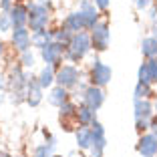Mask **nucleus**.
<instances>
[{
	"instance_id": "nucleus-1",
	"label": "nucleus",
	"mask_w": 157,
	"mask_h": 157,
	"mask_svg": "<svg viewBox=\"0 0 157 157\" xmlns=\"http://www.w3.org/2000/svg\"><path fill=\"white\" fill-rule=\"evenodd\" d=\"M93 52V46H91V34L87 30H81V33L73 34L71 42L67 44L65 48V63H71V65H78L87 59L89 55Z\"/></svg>"
},
{
	"instance_id": "nucleus-2",
	"label": "nucleus",
	"mask_w": 157,
	"mask_h": 157,
	"mask_svg": "<svg viewBox=\"0 0 157 157\" xmlns=\"http://www.w3.org/2000/svg\"><path fill=\"white\" fill-rule=\"evenodd\" d=\"M113 78V69L107 63H103L101 59H99V55H95L91 59V63H89V71H87V81L89 85H93V87H101L105 89L107 85L111 83Z\"/></svg>"
},
{
	"instance_id": "nucleus-3",
	"label": "nucleus",
	"mask_w": 157,
	"mask_h": 157,
	"mask_svg": "<svg viewBox=\"0 0 157 157\" xmlns=\"http://www.w3.org/2000/svg\"><path fill=\"white\" fill-rule=\"evenodd\" d=\"M85 81L83 69L78 65H71V63H63L56 69V85L67 91H75L78 85Z\"/></svg>"
},
{
	"instance_id": "nucleus-4",
	"label": "nucleus",
	"mask_w": 157,
	"mask_h": 157,
	"mask_svg": "<svg viewBox=\"0 0 157 157\" xmlns=\"http://www.w3.org/2000/svg\"><path fill=\"white\" fill-rule=\"evenodd\" d=\"M51 10L44 8L42 4H38L36 0L28 2V24L26 28L30 33H38V30H44V28L51 26Z\"/></svg>"
},
{
	"instance_id": "nucleus-5",
	"label": "nucleus",
	"mask_w": 157,
	"mask_h": 157,
	"mask_svg": "<svg viewBox=\"0 0 157 157\" xmlns=\"http://www.w3.org/2000/svg\"><path fill=\"white\" fill-rule=\"evenodd\" d=\"M89 34H91V46L95 55H101V52H105L109 48V44H111V24H109L107 18L99 20L89 30Z\"/></svg>"
},
{
	"instance_id": "nucleus-6",
	"label": "nucleus",
	"mask_w": 157,
	"mask_h": 157,
	"mask_svg": "<svg viewBox=\"0 0 157 157\" xmlns=\"http://www.w3.org/2000/svg\"><path fill=\"white\" fill-rule=\"evenodd\" d=\"M65 48H67L65 44L52 40L51 44H46L44 48H40V51H36V52H38V59H40L44 65L59 69V67L65 63Z\"/></svg>"
},
{
	"instance_id": "nucleus-7",
	"label": "nucleus",
	"mask_w": 157,
	"mask_h": 157,
	"mask_svg": "<svg viewBox=\"0 0 157 157\" xmlns=\"http://www.w3.org/2000/svg\"><path fill=\"white\" fill-rule=\"evenodd\" d=\"M91 149H89V157H105V149H107V133L101 121H93L91 125Z\"/></svg>"
},
{
	"instance_id": "nucleus-8",
	"label": "nucleus",
	"mask_w": 157,
	"mask_h": 157,
	"mask_svg": "<svg viewBox=\"0 0 157 157\" xmlns=\"http://www.w3.org/2000/svg\"><path fill=\"white\" fill-rule=\"evenodd\" d=\"M77 107L78 103L75 101V99H71V101H67L65 105L59 107V121H60V129L67 131V133H75V129H77Z\"/></svg>"
},
{
	"instance_id": "nucleus-9",
	"label": "nucleus",
	"mask_w": 157,
	"mask_h": 157,
	"mask_svg": "<svg viewBox=\"0 0 157 157\" xmlns=\"http://www.w3.org/2000/svg\"><path fill=\"white\" fill-rule=\"evenodd\" d=\"M28 78H30V73L24 71L18 63H14L10 67L8 75H6V81H8V93L10 91H26Z\"/></svg>"
},
{
	"instance_id": "nucleus-10",
	"label": "nucleus",
	"mask_w": 157,
	"mask_h": 157,
	"mask_svg": "<svg viewBox=\"0 0 157 157\" xmlns=\"http://www.w3.org/2000/svg\"><path fill=\"white\" fill-rule=\"evenodd\" d=\"M77 10H81V14H83L87 33L99 22V20H103V12H99V8L95 6V2H93V0H78V8Z\"/></svg>"
},
{
	"instance_id": "nucleus-11",
	"label": "nucleus",
	"mask_w": 157,
	"mask_h": 157,
	"mask_svg": "<svg viewBox=\"0 0 157 157\" xmlns=\"http://www.w3.org/2000/svg\"><path fill=\"white\" fill-rule=\"evenodd\" d=\"M105 89L101 87H93V85H89L87 89H85V93L81 95V103H85L87 107H91L93 111H99L103 105H105Z\"/></svg>"
},
{
	"instance_id": "nucleus-12",
	"label": "nucleus",
	"mask_w": 157,
	"mask_h": 157,
	"mask_svg": "<svg viewBox=\"0 0 157 157\" xmlns=\"http://www.w3.org/2000/svg\"><path fill=\"white\" fill-rule=\"evenodd\" d=\"M10 44L16 52H24V51H30L33 44H30V30L26 26L22 28H12L10 30Z\"/></svg>"
},
{
	"instance_id": "nucleus-13",
	"label": "nucleus",
	"mask_w": 157,
	"mask_h": 157,
	"mask_svg": "<svg viewBox=\"0 0 157 157\" xmlns=\"http://www.w3.org/2000/svg\"><path fill=\"white\" fill-rule=\"evenodd\" d=\"M135 149H137V153L141 157H157V137L151 133V131L139 135Z\"/></svg>"
},
{
	"instance_id": "nucleus-14",
	"label": "nucleus",
	"mask_w": 157,
	"mask_h": 157,
	"mask_svg": "<svg viewBox=\"0 0 157 157\" xmlns=\"http://www.w3.org/2000/svg\"><path fill=\"white\" fill-rule=\"evenodd\" d=\"M42 99H44V89L38 85L36 75H30L28 85H26V105L33 107V109H36V107L42 103Z\"/></svg>"
},
{
	"instance_id": "nucleus-15",
	"label": "nucleus",
	"mask_w": 157,
	"mask_h": 157,
	"mask_svg": "<svg viewBox=\"0 0 157 157\" xmlns=\"http://www.w3.org/2000/svg\"><path fill=\"white\" fill-rule=\"evenodd\" d=\"M155 115L151 99H133V117L135 121H151Z\"/></svg>"
},
{
	"instance_id": "nucleus-16",
	"label": "nucleus",
	"mask_w": 157,
	"mask_h": 157,
	"mask_svg": "<svg viewBox=\"0 0 157 157\" xmlns=\"http://www.w3.org/2000/svg\"><path fill=\"white\" fill-rule=\"evenodd\" d=\"M137 81L149 85H157V59L143 60L137 69Z\"/></svg>"
},
{
	"instance_id": "nucleus-17",
	"label": "nucleus",
	"mask_w": 157,
	"mask_h": 157,
	"mask_svg": "<svg viewBox=\"0 0 157 157\" xmlns=\"http://www.w3.org/2000/svg\"><path fill=\"white\" fill-rule=\"evenodd\" d=\"M60 26L65 28V30H69L71 34H77V33H81V30H87V28H85V20H83L81 10H73V12H69L65 18L60 20Z\"/></svg>"
},
{
	"instance_id": "nucleus-18",
	"label": "nucleus",
	"mask_w": 157,
	"mask_h": 157,
	"mask_svg": "<svg viewBox=\"0 0 157 157\" xmlns=\"http://www.w3.org/2000/svg\"><path fill=\"white\" fill-rule=\"evenodd\" d=\"M8 14H10L12 28H22L28 24V4H24V2H14Z\"/></svg>"
},
{
	"instance_id": "nucleus-19",
	"label": "nucleus",
	"mask_w": 157,
	"mask_h": 157,
	"mask_svg": "<svg viewBox=\"0 0 157 157\" xmlns=\"http://www.w3.org/2000/svg\"><path fill=\"white\" fill-rule=\"evenodd\" d=\"M71 99H73L71 91H67V89L59 87V85L51 87V89H48V93H46V101L51 103L52 107H56V109H59L60 105H65L67 101H71Z\"/></svg>"
},
{
	"instance_id": "nucleus-20",
	"label": "nucleus",
	"mask_w": 157,
	"mask_h": 157,
	"mask_svg": "<svg viewBox=\"0 0 157 157\" xmlns=\"http://www.w3.org/2000/svg\"><path fill=\"white\" fill-rule=\"evenodd\" d=\"M36 81L44 91H48L51 87L56 85V69L55 67H48V65H42L36 73Z\"/></svg>"
},
{
	"instance_id": "nucleus-21",
	"label": "nucleus",
	"mask_w": 157,
	"mask_h": 157,
	"mask_svg": "<svg viewBox=\"0 0 157 157\" xmlns=\"http://www.w3.org/2000/svg\"><path fill=\"white\" fill-rule=\"evenodd\" d=\"M93 121H97V111H93L91 107L85 103H78L77 107V125L78 127H91Z\"/></svg>"
},
{
	"instance_id": "nucleus-22",
	"label": "nucleus",
	"mask_w": 157,
	"mask_h": 157,
	"mask_svg": "<svg viewBox=\"0 0 157 157\" xmlns=\"http://www.w3.org/2000/svg\"><path fill=\"white\" fill-rule=\"evenodd\" d=\"M52 42V28H44V30H38V33H30V44H33L34 51H40L46 44Z\"/></svg>"
},
{
	"instance_id": "nucleus-23",
	"label": "nucleus",
	"mask_w": 157,
	"mask_h": 157,
	"mask_svg": "<svg viewBox=\"0 0 157 157\" xmlns=\"http://www.w3.org/2000/svg\"><path fill=\"white\" fill-rule=\"evenodd\" d=\"M91 127H77L75 129V141H77V147L81 151H89L91 149Z\"/></svg>"
},
{
	"instance_id": "nucleus-24",
	"label": "nucleus",
	"mask_w": 157,
	"mask_h": 157,
	"mask_svg": "<svg viewBox=\"0 0 157 157\" xmlns=\"http://www.w3.org/2000/svg\"><path fill=\"white\" fill-rule=\"evenodd\" d=\"M141 55H143V60L157 59V38L153 34H149L141 40Z\"/></svg>"
},
{
	"instance_id": "nucleus-25",
	"label": "nucleus",
	"mask_w": 157,
	"mask_h": 157,
	"mask_svg": "<svg viewBox=\"0 0 157 157\" xmlns=\"http://www.w3.org/2000/svg\"><path fill=\"white\" fill-rule=\"evenodd\" d=\"M36 59H38V55L34 52V48H30V51H24L18 55V65L24 71H33L36 67Z\"/></svg>"
},
{
	"instance_id": "nucleus-26",
	"label": "nucleus",
	"mask_w": 157,
	"mask_h": 157,
	"mask_svg": "<svg viewBox=\"0 0 157 157\" xmlns=\"http://www.w3.org/2000/svg\"><path fill=\"white\" fill-rule=\"evenodd\" d=\"M153 97H155L153 85L137 81V85H135V89H133V99H151L153 101Z\"/></svg>"
},
{
	"instance_id": "nucleus-27",
	"label": "nucleus",
	"mask_w": 157,
	"mask_h": 157,
	"mask_svg": "<svg viewBox=\"0 0 157 157\" xmlns=\"http://www.w3.org/2000/svg\"><path fill=\"white\" fill-rule=\"evenodd\" d=\"M51 28H52V40H55V42H60V44H65V46L71 42L73 34H71L69 30H65L60 24H59V26H51Z\"/></svg>"
},
{
	"instance_id": "nucleus-28",
	"label": "nucleus",
	"mask_w": 157,
	"mask_h": 157,
	"mask_svg": "<svg viewBox=\"0 0 157 157\" xmlns=\"http://www.w3.org/2000/svg\"><path fill=\"white\" fill-rule=\"evenodd\" d=\"M8 101L12 103L14 107L26 105V91H10L8 93Z\"/></svg>"
},
{
	"instance_id": "nucleus-29",
	"label": "nucleus",
	"mask_w": 157,
	"mask_h": 157,
	"mask_svg": "<svg viewBox=\"0 0 157 157\" xmlns=\"http://www.w3.org/2000/svg\"><path fill=\"white\" fill-rule=\"evenodd\" d=\"M42 137H44V141H42V143L46 145V149H51V151L55 153L56 143H59V141H56V137H55V135H52L48 129H42Z\"/></svg>"
},
{
	"instance_id": "nucleus-30",
	"label": "nucleus",
	"mask_w": 157,
	"mask_h": 157,
	"mask_svg": "<svg viewBox=\"0 0 157 157\" xmlns=\"http://www.w3.org/2000/svg\"><path fill=\"white\" fill-rule=\"evenodd\" d=\"M12 30V22H10L8 12H0V34H6Z\"/></svg>"
},
{
	"instance_id": "nucleus-31",
	"label": "nucleus",
	"mask_w": 157,
	"mask_h": 157,
	"mask_svg": "<svg viewBox=\"0 0 157 157\" xmlns=\"http://www.w3.org/2000/svg\"><path fill=\"white\" fill-rule=\"evenodd\" d=\"M30 157H52V151H51V149H46L44 143H38V145H34L33 155H30Z\"/></svg>"
},
{
	"instance_id": "nucleus-32",
	"label": "nucleus",
	"mask_w": 157,
	"mask_h": 157,
	"mask_svg": "<svg viewBox=\"0 0 157 157\" xmlns=\"http://www.w3.org/2000/svg\"><path fill=\"white\" fill-rule=\"evenodd\" d=\"M151 4H153V0H135V8H137L139 12H145Z\"/></svg>"
},
{
	"instance_id": "nucleus-33",
	"label": "nucleus",
	"mask_w": 157,
	"mask_h": 157,
	"mask_svg": "<svg viewBox=\"0 0 157 157\" xmlns=\"http://www.w3.org/2000/svg\"><path fill=\"white\" fill-rule=\"evenodd\" d=\"M93 2H95V6L99 8V12H103V14L109 10V6H111V0H93Z\"/></svg>"
},
{
	"instance_id": "nucleus-34",
	"label": "nucleus",
	"mask_w": 157,
	"mask_h": 157,
	"mask_svg": "<svg viewBox=\"0 0 157 157\" xmlns=\"http://www.w3.org/2000/svg\"><path fill=\"white\" fill-rule=\"evenodd\" d=\"M145 12H149V14H147L149 22H153V24H155V22H157V6H153V4H151L147 10H145Z\"/></svg>"
},
{
	"instance_id": "nucleus-35",
	"label": "nucleus",
	"mask_w": 157,
	"mask_h": 157,
	"mask_svg": "<svg viewBox=\"0 0 157 157\" xmlns=\"http://www.w3.org/2000/svg\"><path fill=\"white\" fill-rule=\"evenodd\" d=\"M14 6V0H0V12H10Z\"/></svg>"
},
{
	"instance_id": "nucleus-36",
	"label": "nucleus",
	"mask_w": 157,
	"mask_h": 157,
	"mask_svg": "<svg viewBox=\"0 0 157 157\" xmlns=\"http://www.w3.org/2000/svg\"><path fill=\"white\" fill-rule=\"evenodd\" d=\"M0 91L8 93V81H6V75H0Z\"/></svg>"
},
{
	"instance_id": "nucleus-37",
	"label": "nucleus",
	"mask_w": 157,
	"mask_h": 157,
	"mask_svg": "<svg viewBox=\"0 0 157 157\" xmlns=\"http://www.w3.org/2000/svg\"><path fill=\"white\" fill-rule=\"evenodd\" d=\"M36 2H38V4H42L44 8H48L51 12L55 10V4H52V0H36Z\"/></svg>"
},
{
	"instance_id": "nucleus-38",
	"label": "nucleus",
	"mask_w": 157,
	"mask_h": 157,
	"mask_svg": "<svg viewBox=\"0 0 157 157\" xmlns=\"http://www.w3.org/2000/svg\"><path fill=\"white\" fill-rule=\"evenodd\" d=\"M4 55H6V42L2 40V38H0V59H2Z\"/></svg>"
},
{
	"instance_id": "nucleus-39",
	"label": "nucleus",
	"mask_w": 157,
	"mask_h": 157,
	"mask_svg": "<svg viewBox=\"0 0 157 157\" xmlns=\"http://www.w3.org/2000/svg\"><path fill=\"white\" fill-rule=\"evenodd\" d=\"M8 99V95H6L4 91H0V105H4V101Z\"/></svg>"
},
{
	"instance_id": "nucleus-40",
	"label": "nucleus",
	"mask_w": 157,
	"mask_h": 157,
	"mask_svg": "<svg viewBox=\"0 0 157 157\" xmlns=\"http://www.w3.org/2000/svg\"><path fill=\"white\" fill-rule=\"evenodd\" d=\"M0 157H12V153L6 151V149H0Z\"/></svg>"
},
{
	"instance_id": "nucleus-41",
	"label": "nucleus",
	"mask_w": 157,
	"mask_h": 157,
	"mask_svg": "<svg viewBox=\"0 0 157 157\" xmlns=\"http://www.w3.org/2000/svg\"><path fill=\"white\" fill-rule=\"evenodd\" d=\"M153 109H155V115H157V97L153 99Z\"/></svg>"
},
{
	"instance_id": "nucleus-42",
	"label": "nucleus",
	"mask_w": 157,
	"mask_h": 157,
	"mask_svg": "<svg viewBox=\"0 0 157 157\" xmlns=\"http://www.w3.org/2000/svg\"><path fill=\"white\" fill-rule=\"evenodd\" d=\"M153 36L157 38V22H155V26H153Z\"/></svg>"
},
{
	"instance_id": "nucleus-43",
	"label": "nucleus",
	"mask_w": 157,
	"mask_h": 157,
	"mask_svg": "<svg viewBox=\"0 0 157 157\" xmlns=\"http://www.w3.org/2000/svg\"><path fill=\"white\" fill-rule=\"evenodd\" d=\"M14 2H24V4H28V2H33V0H14Z\"/></svg>"
},
{
	"instance_id": "nucleus-44",
	"label": "nucleus",
	"mask_w": 157,
	"mask_h": 157,
	"mask_svg": "<svg viewBox=\"0 0 157 157\" xmlns=\"http://www.w3.org/2000/svg\"><path fill=\"white\" fill-rule=\"evenodd\" d=\"M151 133H153V135L157 137V127H153V129H151Z\"/></svg>"
},
{
	"instance_id": "nucleus-45",
	"label": "nucleus",
	"mask_w": 157,
	"mask_h": 157,
	"mask_svg": "<svg viewBox=\"0 0 157 157\" xmlns=\"http://www.w3.org/2000/svg\"><path fill=\"white\" fill-rule=\"evenodd\" d=\"M12 157H26V155H22V153H18V155H12Z\"/></svg>"
},
{
	"instance_id": "nucleus-46",
	"label": "nucleus",
	"mask_w": 157,
	"mask_h": 157,
	"mask_svg": "<svg viewBox=\"0 0 157 157\" xmlns=\"http://www.w3.org/2000/svg\"><path fill=\"white\" fill-rule=\"evenodd\" d=\"M52 157H65V155H56V153H52Z\"/></svg>"
},
{
	"instance_id": "nucleus-47",
	"label": "nucleus",
	"mask_w": 157,
	"mask_h": 157,
	"mask_svg": "<svg viewBox=\"0 0 157 157\" xmlns=\"http://www.w3.org/2000/svg\"><path fill=\"white\" fill-rule=\"evenodd\" d=\"M131 2H135V0H131Z\"/></svg>"
}]
</instances>
